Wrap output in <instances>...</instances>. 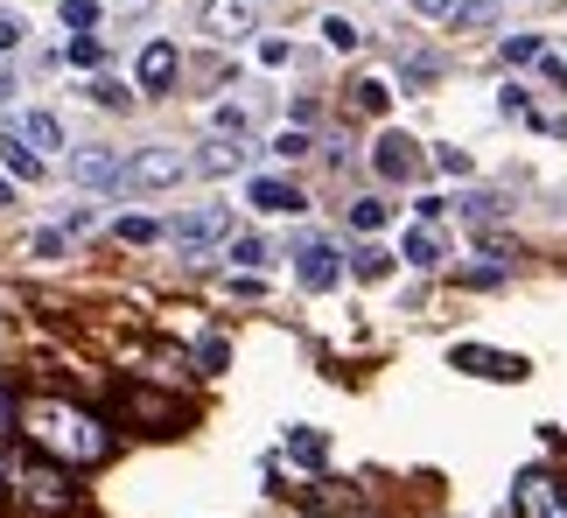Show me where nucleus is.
Wrapping results in <instances>:
<instances>
[{"label": "nucleus", "instance_id": "nucleus-26", "mask_svg": "<svg viewBox=\"0 0 567 518\" xmlns=\"http://www.w3.org/2000/svg\"><path fill=\"white\" fill-rule=\"evenodd\" d=\"M351 225H358V231H385V225H392V204L358 197V204H351Z\"/></svg>", "mask_w": 567, "mask_h": 518}, {"label": "nucleus", "instance_id": "nucleus-12", "mask_svg": "<svg viewBox=\"0 0 567 518\" xmlns=\"http://www.w3.org/2000/svg\"><path fill=\"white\" fill-rule=\"evenodd\" d=\"M372 168L385 183H413V168H421V155H413V141L406 134H379V147H372Z\"/></svg>", "mask_w": 567, "mask_h": 518}, {"label": "nucleus", "instance_id": "nucleus-29", "mask_svg": "<svg viewBox=\"0 0 567 518\" xmlns=\"http://www.w3.org/2000/svg\"><path fill=\"white\" fill-rule=\"evenodd\" d=\"M288 456H295V463H309V469H322V456H330V448H322L316 435H301V427H295V435H288Z\"/></svg>", "mask_w": 567, "mask_h": 518}, {"label": "nucleus", "instance_id": "nucleus-39", "mask_svg": "<svg viewBox=\"0 0 567 518\" xmlns=\"http://www.w3.org/2000/svg\"><path fill=\"white\" fill-rule=\"evenodd\" d=\"M8 204H14V183H8V176H0V210H8Z\"/></svg>", "mask_w": 567, "mask_h": 518}, {"label": "nucleus", "instance_id": "nucleus-38", "mask_svg": "<svg viewBox=\"0 0 567 518\" xmlns=\"http://www.w3.org/2000/svg\"><path fill=\"white\" fill-rule=\"evenodd\" d=\"M63 252V231H35V259H56Z\"/></svg>", "mask_w": 567, "mask_h": 518}, {"label": "nucleus", "instance_id": "nucleus-23", "mask_svg": "<svg viewBox=\"0 0 567 518\" xmlns=\"http://www.w3.org/2000/svg\"><path fill=\"white\" fill-rule=\"evenodd\" d=\"M63 63H78V71H99V63H105V42H99V35H71V42H63Z\"/></svg>", "mask_w": 567, "mask_h": 518}, {"label": "nucleus", "instance_id": "nucleus-40", "mask_svg": "<svg viewBox=\"0 0 567 518\" xmlns=\"http://www.w3.org/2000/svg\"><path fill=\"white\" fill-rule=\"evenodd\" d=\"M8 92H14V77H0V105H8Z\"/></svg>", "mask_w": 567, "mask_h": 518}, {"label": "nucleus", "instance_id": "nucleus-31", "mask_svg": "<svg viewBox=\"0 0 567 518\" xmlns=\"http://www.w3.org/2000/svg\"><path fill=\"white\" fill-rule=\"evenodd\" d=\"M274 155H280V162H301V155H309V134H301V126H288V134H274Z\"/></svg>", "mask_w": 567, "mask_h": 518}, {"label": "nucleus", "instance_id": "nucleus-6", "mask_svg": "<svg viewBox=\"0 0 567 518\" xmlns=\"http://www.w3.org/2000/svg\"><path fill=\"white\" fill-rule=\"evenodd\" d=\"M449 364H455V372H476V379H497V385H518V379L533 372L526 358H512V351H484V343H455Z\"/></svg>", "mask_w": 567, "mask_h": 518}, {"label": "nucleus", "instance_id": "nucleus-17", "mask_svg": "<svg viewBox=\"0 0 567 518\" xmlns=\"http://www.w3.org/2000/svg\"><path fill=\"white\" fill-rule=\"evenodd\" d=\"M322 42H330V50H337V56H351V50H358V42H364V29H358V21H351V14H322Z\"/></svg>", "mask_w": 567, "mask_h": 518}, {"label": "nucleus", "instance_id": "nucleus-24", "mask_svg": "<svg viewBox=\"0 0 567 518\" xmlns=\"http://www.w3.org/2000/svg\"><path fill=\"white\" fill-rule=\"evenodd\" d=\"M84 92H92V105H105V113H126V105H134V92H126L120 77H92Z\"/></svg>", "mask_w": 567, "mask_h": 518}, {"label": "nucleus", "instance_id": "nucleus-25", "mask_svg": "<svg viewBox=\"0 0 567 518\" xmlns=\"http://www.w3.org/2000/svg\"><path fill=\"white\" fill-rule=\"evenodd\" d=\"M358 105H364L372 120H385V113H392V77H364V84H358Z\"/></svg>", "mask_w": 567, "mask_h": 518}, {"label": "nucleus", "instance_id": "nucleus-42", "mask_svg": "<svg viewBox=\"0 0 567 518\" xmlns=\"http://www.w3.org/2000/svg\"><path fill=\"white\" fill-rule=\"evenodd\" d=\"M491 8H505V0H491Z\"/></svg>", "mask_w": 567, "mask_h": 518}, {"label": "nucleus", "instance_id": "nucleus-15", "mask_svg": "<svg viewBox=\"0 0 567 518\" xmlns=\"http://www.w3.org/2000/svg\"><path fill=\"white\" fill-rule=\"evenodd\" d=\"M120 162L126 155H113V147H78V155H71V176L92 183V189H105V183H120Z\"/></svg>", "mask_w": 567, "mask_h": 518}, {"label": "nucleus", "instance_id": "nucleus-8", "mask_svg": "<svg viewBox=\"0 0 567 518\" xmlns=\"http://www.w3.org/2000/svg\"><path fill=\"white\" fill-rule=\"evenodd\" d=\"M176 71H183V50H176L168 35H155V42L134 56V84H141V92H168V84H176Z\"/></svg>", "mask_w": 567, "mask_h": 518}, {"label": "nucleus", "instance_id": "nucleus-14", "mask_svg": "<svg viewBox=\"0 0 567 518\" xmlns=\"http://www.w3.org/2000/svg\"><path fill=\"white\" fill-rule=\"evenodd\" d=\"M400 259H406V267H421V273H434V267L449 259V239H442L434 225H406V239H400Z\"/></svg>", "mask_w": 567, "mask_h": 518}, {"label": "nucleus", "instance_id": "nucleus-16", "mask_svg": "<svg viewBox=\"0 0 567 518\" xmlns=\"http://www.w3.org/2000/svg\"><path fill=\"white\" fill-rule=\"evenodd\" d=\"M56 21H63V35H99L105 8L99 0H56Z\"/></svg>", "mask_w": 567, "mask_h": 518}, {"label": "nucleus", "instance_id": "nucleus-22", "mask_svg": "<svg viewBox=\"0 0 567 518\" xmlns=\"http://www.w3.org/2000/svg\"><path fill=\"white\" fill-rule=\"evenodd\" d=\"M252 56H259V71H288V63H295V42L288 35H259Z\"/></svg>", "mask_w": 567, "mask_h": 518}, {"label": "nucleus", "instance_id": "nucleus-2", "mask_svg": "<svg viewBox=\"0 0 567 518\" xmlns=\"http://www.w3.org/2000/svg\"><path fill=\"white\" fill-rule=\"evenodd\" d=\"M183 176H189V155H183V147H134V155L120 162V183L113 189L147 197V189H176Z\"/></svg>", "mask_w": 567, "mask_h": 518}, {"label": "nucleus", "instance_id": "nucleus-20", "mask_svg": "<svg viewBox=\"0 0 567 518\" xmlns=\"http://www.w3.org/2000/svg\"><path fill=\"white\" fill-rule=\"evenodd\" d=\"M210 126H217V134H246V126H252V105L246 99H225V105H210Z\"/></svg>", "mask_w": 567, "mask_h": 518}, {"label": "nucleus", "instance_id": "nucleus-10", "mask_svg": "<svg viewBox=\"0 0 567 518\" xmlns=\"http://www.w3.org/2000/svg\"><path fill=\"white\" fill-rule=\"evenodd\" d=\"M246 204L267 210V218H301V210H309V197H301L295 183H280V176H252L246 183Z\"/></svg>", "mask_w": 567, "mask_h": 518}, {"label": "nucleus", "instance_id": "nucleus-9", "mask_svg": "<svg viewBox=\"0 0 567 518\" xmlns=\"http://www.w3.org/2000/svg\"><path fill=\"white\" fill-rule=\"evenodd\" d=\"M512 505H518V518H567V498H560V484H554V477H539V469H526V477H518Z\"/></svg>", "mask_w": 567, "mask_h": 518}, {"label": "nucleus", "instance_id": "nucleus-35", "mask_svg": "<svg viewBox=\"0 0 567 518\" xmlns=\"http://www.w3.org/2000/svg\"><path fill=\"white\" fill-rule=\"evenodd\" d=\"M455 8H463V0H413V14H421V21H455Z\"/></svg>", "mask_w": 567, "mask_h": 518}, {"label": "nucleus", "instance_id": "nucleus-4", "mask_svg": "<svg viewBox=\"0 0 567 518\" xmlns=\"http://www.w3.org/2000/svg\"><path fill=\"white\" fill-rule=\"evenodd\" d=\"M196 29L217 42H238L259 29V0H196Z\"/></svg>", "mask_w": 567, "mask_h": 518}, {"label": "nucleus", "instance_id": "nucleus-3", "mask_svg": "<svg viewBox=\"0 0 567 518\" xmlns=\"http://www.w3.org/2000/svg\"><path fill=\"white\" fill-rule=\"evenodd\" d=\"M225 239H231V210L225 204H196V210H183V218L168 225V246H183L189 259L210 252V246H225Z\"/></svg>", "mask_w": 567, "mask_h": 518}, {"label": "nucleus", "instance_id": "nucleus-27", "mask_svg": "<svg viewBox=\"0 0 567 518\" xmlns=\"http://www.w3.org/2000/svg\"><path fill=\"white\" fill-rule=\"evenodd\" d=\"M351 273H358V280H385V273H392V252H385V246H364V252L351 259Z\"/></svg>", "mask_w": 567, "mask_h": 518}, {"label": "nucleus", "instance_id": "nucleus-28", "mask_svg": "<svg viewBox=\"0 0 567 518\" xmlns=\"http://www.w3.org/2000/svg\"><path fill=\"white\" fill-rule=\"evenodd\" d=\"M8 168H14L21 183H35L42 176V155H35V147H21V141H8Z\"/></svg>", "mask_w": 567, "mask_h": 518}, {"label": "nucleus", "instance_id": "nucleus-33", "mask_svg": "<svg viewBox=\"0 0 567 518\" xmlns=\"http://www.w3.org/2000/svg\"><path fill=\"white\" fill-rule=\"evenodd\" d=\"M225 336H204V343H196V364H204V372H225Z\"/></svg>", "mask_w": 567, "mask_h": 518}, {"label": "nucleus", "instance_id": "nucleus-18", "mask_svg": "<svg viewBox=\"0 0 567 518\" xmlns=\"http://www.w3.org/2000/svg\"><path fill=\"white\" fill-rule=\"evenodd\" d=\"M113 231H120V246H155V239H168V225H155V218H141V210H126V218H120Z\"/></svg>", "mask_w": 567, "mask_h": 518}, {"label": "nucleus", "instance_id": "nucleus-36", "mask_svg": "<svg viewBox=\"0 0 567 518\" xmlns=\"http://www.w3.org/2000/svg\"><path fill=\"white\" fill-rule=\"evenodd\" d=\"M533 71H539V77H547V84H554V92H567V63H560L554 50H547V56H539V63H533Z\"/></svg>", "mask_w": 567, "mask_h": 518}, {"label": "nucleus", "instance_id": "nucleus-11", "mask_svg": "<svg viewBox=\"0 0 567 518\" xmlns=\"http://www.w3.org/2000/svg\"><path fill=\"white\" fill-rule=\"evenodd\" d=\"M14 490L29 505H42V511H63V505H71V484H63L56 469H42V463H21L14 469Z\"/></svg>", "mask_w": 567, "mask_h": 518}, {"label": "nucleus", "instance_id": "nucleus-37", "mask_svg": "<svg viewBox=\"0 0 567 518\" xmlns=\"http://www.w3.org/2000/svg\"><path fill=\"white\" fill-rule=\"evenodd\" d=\"M406 77H413V84H427V77H442V63H434V56H413V63H406Z\"/></svg>", "mask_w": 567, "mask_h": 518}, {"label": "nucleus", "instance_id": "nucleus-19", "mask_svg": "<svg viewBox=\"0 0 567 518\" xmlns=\"http://www.w3.org/2000/svg\"><path fill=\"white\" fill-rule=\"evenodd\" d=\"M497 56H505V63H539V56H547V35L518 29V35H505V42H497Z\"/></svg>", "mask_w": 567, "mask_h": 518}, {"label": "nucleus", "instance_id": "nucleus-5", "mask_svg": "<svg viewBox=\"0 0 567 518\" xmlns=\"http://www.w3.org/2000/svg\"><path fill=\"white\" fill-rule=\"evenodd\" d=\"M295 280H301L309 294H330L337 280H343V252H337L330 239H301V246H295Z\"/></svg>", "mask_w": 567, "mask_h": 518}, {"label": "nucleus", "instance_id": "nucleus-34", "mask_svg": "<svg viewBox=\"0 0 567 518\" xmlns=\"http://www.w3.org/2000/svg\"><path fill=\"white\" fill-rule=\"evenodd\" d=\"M21 42H29V21H14V14H0V56H8V50H21Z\"/></svg>", "mask_w": 567, "mask_h": 518}, {"label": "nucleus", "instance_id": "nucleus-30", "mask_svg": "<svg viewBox=\"0 0 567 518\" xmlns=\"http://www.w3.org/2000/svg\"><path fill=\"white\" fill-rule=\"evenodd\" d=\"M497 113H505V120H533V99H526V84H505V99H497Z\"/></svg>", "mask_w": 567, "mask_h": 518}, {"label": "nucleus", "instance_id": "nucleus-13", "mask_svg": "<svg viewBox=\"0 0 567 518\" xmlns=\"http://www.w3.org/2000/svg\"><path fill=\"white\" fill-rule=\"evenodd\" d=\"M238 168H246V147H238V141H225V134H217V141H204V147L189 155V176H238Z\"/></svg>", "mask_w": 567, "mask_h": 518}, {"label": "nucleus", "instance_id": "nucleus-21", "mask_svg": "<svg viewBox=\"0 0 567 518\" xmlns=\"http://www.w3.org/2000/svg\"><path fill=\"white\" fill-rule=\"evenodd\" d=\"M225 252L238 259V273H252V267H267V239H259V231H238V239H225Z\"/></svg>", "mask_w": 567, "mask_h": 518}, {"label": "nucleus", "instance_id": "nucleus-32", "mask_svg": "<svg viewBox=\"0 0 567 518\" xmlns=\"http://www.w3.org/2000/svg\"><path fill=\"white\" fill-rule=\"evenodd\" d=\"M434 168H442V176H470V155H463V147H434Z\"/></svg>", "mask_w": 567, "mask_h": 518}, {"label": "nucleus", "instance_id": "nucleus-41", "mask_svg": "<svg viewBox=\"0 0 567 518\" xmlns=\"http://www.w3.org/2000/svg\"><path fill=\"white\" fill-rule=\"evenodd\" d=\"M0 427H8V400H0Z\"/></svg>", "mask_w": 567, "mask_h": 518}, {"label": "nucleus", "instance_id": "nucleus-7", "mask_svg": "<svg viewBox=\"0 0 567 518\" xmlns=\"http://www.w3.org/2000/svg\"><path fill=\"white\" fill-rule=\"evenodd\" d=\"M8 141L35 147V155H56V147H71V141H63V120L50 113V105H29V113H14V120H8Z\"/></svg>", "mask_w": 567, "mask_h": 518}, {"label": "nucleus", "instance_id": "nucleus-1", "mask_svg": "<svg viewBox=\"0 0 567 518\" xmlns=\"http://www.w3.org/2000/svg\"><path fill=\"white\" fill-rule=\"evenodd\" d=\"M21 427H29L50 456H63V463H99L105 448H113V435H105L84 406H71V400H29V406H21Z\"/></svg>", "mask_w": 567, "mask_h": 518}]
</instances>
